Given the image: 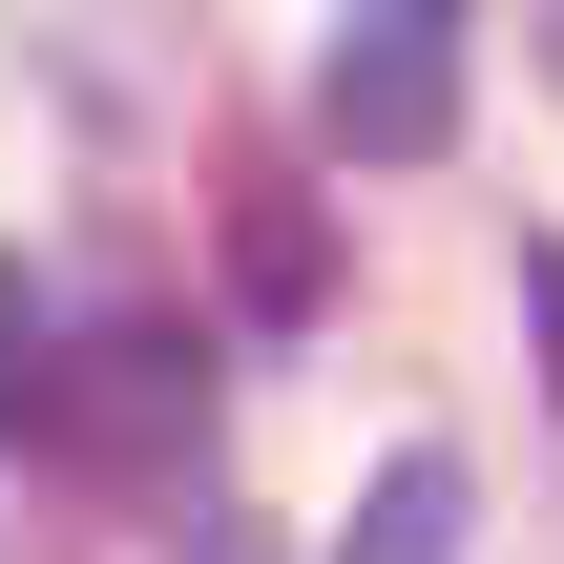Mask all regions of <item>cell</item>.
Listing matches in <instances>:
<instances>
[{"label": "cell", "instance_id": "1", "mask_svg": "<svg viewBox=\"0 0 564 564\" xmlns=\"http://www.w3.org/2000/svg\"><path fill=\"white\" fill-rule=\"evenodd\" d=\"M314 126L356 167H440L460 147V0H356L335 63H314Z\"/></svg>", "mask_w": 564, "mask_h": 564}, {"label": "cell", "instance_id": "2", "mask_svg": "<svg viewBox=\"0 0 564 564\" xmlns=\"http://www.w3.org/2000/svg\"><path fill=\"white\" fill-rule=\"evenodd\" d=\"M21 419H42L63 460H188V419H209V356H188V335H63Z\"/></svg>", "mask_w": 564, "mask_h": 564}, {"label": "cell", "instance_id": "3", "mask_svg": "<svg viewBox=\"0 0 564 564\" xmlns=\"http://www.w3.org/2000/svg\"><path fill=\"white\" fill-rule=\"evenodd\" d=\"M460 523H481V502H460L440 440H398V460L356 481V564H460Z\"/></svg>", "mask_w": 564, "mask_h": 564}, {"label": "cell", "instance_id": "4", "mask_svg": "<svg viewBox=\"0 0 564 564\" xmlns=\"http://www.w3.org/2000/svg\"><path fill=\"white\" fill-rule=\"evenodd\" d=\"M230 293H251V314H314V293H335V251H314V188H272V167L230 188Z\"/></svg>", "mask_w": 564, "mask_h": 564}, {"label": "cell", "instance_id": "5", "mask_svg": "<svg viewBox=\"0 0 564 564\" xmlns=\"http://www.w3.org/2000/svg\"><path fill=\"white\" fill-rule=\"evenodd\" d=\"M42 356H63V335H42V314H21V272H0V419L42 398Z\"/></svg>", "mask_w": 564, "mask_h": 564}]
</instances>
